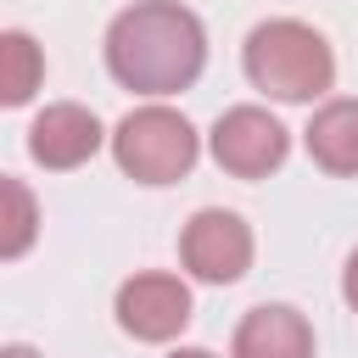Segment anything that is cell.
<instances>
[{
    "instance_id": "1",
    "label": "cell",
    "mask_w": 358,
    "mask_h": 358,
    "mask_svg": "<svg viewBox=\"0 0 358 358\" xmlns=\"http://www.w3.org/2000/svg\"><path fill=\"white\" fill-rule=\"evenodd\" d=\"M207 28L179 0H134L106 28V67L134 95H179L201 78Z\"/></svg>"
},
{
    "instance_id": "2",
    "label": "cell",
    "mask_w": 358,
    "mask_h": 358,
    "mask_svg": "<svg viewBox=\"0 0 358 358\" xmlns=\"http://www.w3.org/2000/svg\"><path fill=\"white\" fill-rule=\"evenodd\" d=\"M241 62H246L252 90H263L274 101H319L336 84V56H330L324 34L296 22V17L257 22L246 34V56Z\"/></svg>"
},
{
    "instance_id": "3",
    "label": "cell",
    "mask_w": 358,
    "mask_h": 358,
    "mask_svg": "<svg viewBox=\"0 0 358 358\" xmlns=\"http://www.w3.org/2000/svg\"><path fill=\"white\" fill-rule=\"evenodd\" d=\"M196 129H190V117L185 112H173V106H134L123 123H117V134H112V157H117V168L134 179V185H173V179H185L190 168H196Z\"/></svg>"
},
{
    "instance_id": "4",
    "label": "cell",
    "mask_w": 358,
    "mask_h": 358,
    "mask_svg": "<svg viewBox=\"0 0 358 358\" xmlns=\"http://www.w3.org/2000/svg\"><path fill=\"white\" fill-rule=\"evenodd\" d=\"M291 151V134L274 112L263 106H229L218 123H213V162L235 179H263L285 162Z\"/></svg>"
},
{
    "instance_id": "5",
    "label": "cell",
    "mask_w": 358,
    "mask_h": 358,
    "mask_svg": "<svg viewBox=\"0 0 358 358\" xmlns=\"http://www.w3.org/2000/svg\"><path fill=\"white\" fill-rule=\"evenodd\" d=\"M179 257L196 280L207 285H235L246 268H252V229L241 213H224V207H201L185 235H179Z\"/></svg>"
},
{
    "instance_id": "6",
    "label": "cell",
    "mask_w": 358,
    "mask_h": 358,
    "mask_svg": "<svg viewBox=\"0 0 358 358\" xmlns=\"http://www.w3.org/2000/svg\"><path fill=\"white\" fill-rule=\"evenodd\" d=\"M117 324L134 341H173L190 324V285L179 274H134L117 285Z\"/></svg>"
},
{
    "instance_id": "7",
    "label": "cell",
    "mask_w": 358,
    "mask_h": 358,
    "mask_svg": "<svg viewBox=\"0 0 358 358\" xmlns=\"http://www.w3.org/2000/svg\"><path fill=\"white\" fill-rule=\"evenodd\" d=\"M95 151H101V117L90 106H78V101H56L28 123V157L39 168L67 173V168L90 162Z\"/></svg>"
},
{
    "instance_id": "8",
    "label": "cell",
    "mask_w": 358,
    "mask_h": 358,
    "mask_svg": "<svg viewBox=\"0 0 358 358\" xmlns=\"http://www.w3.org/2000/svg\"><path fill=\"white\" fill-rule=\"evenodd\" d=\"M229 358H313V324L285 302H263L235 324Z\"/></svg>"
},
{
    "instance_id": "9",
    "label": "cell",
    "mask_w": 358,
    "mask_h": 358,
    "mask_svg": "<svg viewBox=\"0 0 358 358\" xmlns=\"http://www.w3.org/2000/svg\"><path fill=\"white\" fill-rule=\"evenodd\" d=\"M308 157L336 179L358 173V101H324L308 117Z\"/></svg>"
},
{
    "instance_id": "10",
    "label": "cell",
    "mask_w": 358,
    "mask_h": 358,
    "mask_svg": "<svg viewBox=\"0 0 358 358\" xmlns=\"http://www.w3.org/2000/svg\"><path fill=\"white\" fill-rule=\"evenodd\" d=\"M39 78H45L39 45H34L22 28H6V34H0V101H6V106H22V101L39 90Z\"/></svg>"
},
{
    "instance_id": "11",
    "label": "cell",
    "mask_w": 358,
    "mask_h": 358,
    "mask_svg": "<svg viewBox=\"0 0 358 358\" xmlns=\"http://www.w3.org/2000/svg\"><path fill=\"white\" fill-rule=\"evenodd\" d=\"M0 201H6V218H0V257L17 263L28 246H34V229H39V207L28 196L22 179H0Z\"/></svg>"
},
{
    "instance_id": "12",
    "label": "cell",
    "mask_w": 358,
    "mask_h": 358,
    "mask_svg": "<svg viewBox=\"0 0 358 358\" xmlns=\"http://www.w3.org/2000/svg\"><path fill=\"white\" fill-rule=\"evenodd\" d=\"M341 296H347V308L358 313V252L347 257V274H341Z\"/></svg>"
},
{
    "instance_id": "13",
    "label": "cell",
    "mask_w": 358,
    "mask_h": 358,
    "mask_svg": "<svg viewBox=\"0 0 358 358\" xmlns=\"http://www.w3.org/2000/svg\"><path fill=\"white\" fill-rule=\"evenodd\" d=\"M0 358H39V352H34V347H22V341H11V347H6Z\"/></svg>"
},
{
    "instance_id": "14",
    "label": "cell",
    "mask_w": 358,
    "mask_h": 358,
    "mask_svg": "<svg viewBox=\"0 0 358 358\" xmlns=\"http://www.w3.org/2000/svg\"><path fill=\"white\" fill-rule=\"evenodd\" d=\"M168 358H213L207 347H179V352H168Z\"/></svg>"
}]
</instances>
